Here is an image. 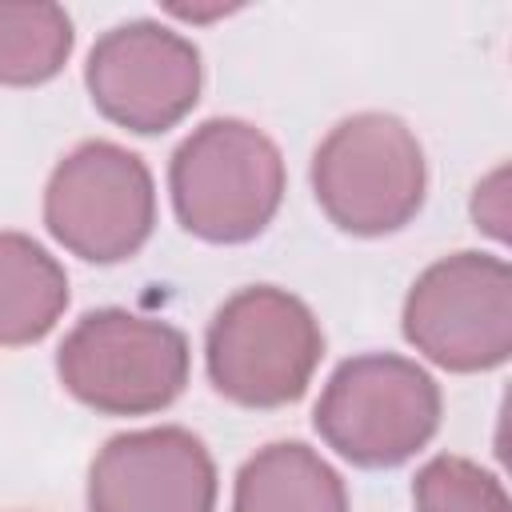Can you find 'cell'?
Here are the masks:
<instances>
[{
	"instance_id": "cell-12",
	"label": "cell",
	"mask_w": 512,
	"mask_h": 512,
	"mask_svg": "<svg viewBox=\"0 0 512 512\" xmlns=\"http://www.w3.org/2000/svg\"><path fill=\"white\" fill-rule=\"evenodd\" d=\"M72 52V20L60 4L0 0V84L52 80Z\"/></svg>"
},
{
	"instance_id": "cell-2",
	"label": "cell",
	"mask_w": 512,
	"mask_h": 512,
	"mask_svg": "<svg viewBox=\"0 0 512 512\" xmlns=\"http://www.w3.org/2000/svg\"><path fill=\"white\" fill-rule=\"evenodd\" d=\"M324 356V332L312 308L272 284L228 296L204 336L212 388L240 408H284L304 396Z\"/></svg>"
},
{
	"instance_id": "cell-8",
	"label": "cell",
	"mask_w": 512,
	"mask_h": 512,
	"mask_svg": "<svg viewBox=\"0 0 512 512\" xmlns=\"http://www.w3.org/2000/svg\"><path fill=\"white\" fill-rule=\"evenodd\" d=\"M84 84L104 120L156 136L176 128L200 100V52L168 24L128 20L92 44Z\"/></svg>"
},
{
	"instance_id": "cell-13",
	"label": "cell",
	"mask_w": 512,
	"mask_h": 512,
	"mask_svg": "<svg viewBox=\"0 0 512 512\" xmlns=\"http://www.w3.org/2000/svg\"><path fill=\"white\" fill-rule=\"evenodd\" d=\"M416 512H512L504 484L464 460V456H432L412 480Z\"/></svg>"
},
{
	"instance_id": "cell-1",
	"label": "cell",
	"mask_w": 512,
	"mask_h": 512,
	"mask_svg": "<svg viewBox=\"0 0 512 512\" xmlns=\"http://www.w3.org/2000/svg\"><path fill=\"white\" fill-rule=\"evenodd\" d=\"M176 220L208 244L260 236L284 200L280 148L248 120L212 116L192 128L168 168Z\"/></svg>"
},
{
	"instance_id": "cell-7",
	"label": "cell",
	"mask_w": 512,
	"mask_h": 512,
	"mask_svg": "<svg viewBox=\"0 0 512 512\" xmlns=\"http://www.w3.org/2000/svg\"><path fill=\"white\" fill-rule=\"evenodd\" d=\"M404 340L444 372H488L512 352V272L488 252L428 264L404 300Z\"/></svg>"
},
{
	"instance_id": "cell-9",
	"label": "cell",
	"mask_w": 512,
	"mask_h": 512,
	"mask_svg": "<svg viewBox=\"0 0 512 512\" xmlns=\"http://www.w3.org/2000/svg\"><path fill=\"white\" fill-rule=\"evenodd\" d=\"M88 512H216V464L188 428L120 432L88 468Z\"/></svg>"
},
{
	"instance_id": "cell-6",
	"label": "cell",
	"mask_w": 512,
	"mask_h": 512,
	"mask_svg": "<svg viewBox=\"0 0 512 512\" xmlns=\"http://www.w3.org/2000/svg\"><path fill=\"white\" fill-rule=\"evenodd\" d=\"M44 224L56 244L88 264L136 256L156 224L148 164L112 140H84L48 176Z\"/></svg>"
},
{
	"instance_id": "cell-5",
	"label": "cell",
	"mask_w": 512,
	"mask_h": 512,
	"mask_svg": "<svg viewBox=\"0 0 512 512\" xmlns=\"http://www.w3.org/2000/svg\"><path fill=\"white\" fill-rule=\"evenodd\" d=\"M188 340L168 320L100 308L80 316L56 352L60 384L104 416H148L188 384Z\"/></svg>"
},
{
	"instance_id": "cell-11",
	"label": "cell",
	"mask_w": 512,
	"mask_h": 512,
	"mask_svg": "<svg viewBox=\"0 0 512 512\" xmlns=\"http://www.w3.org/2000/svg\"><path fill=\"white\" fill-rule=\"evenodd\" d=\"M68 308V276L32 236L0 232V348L44 340Z\"/></svg>"
},
{
	"instance_id": "cell-10",
	"label": "cell",
	"mask_w": 512,
	"mask_h": 512,
	"mask_svg": "<svg viewBox=\"0 0 512 512\" xmlns=\"http://www.w3.org/2000/svg\"><path fill=\"white\" fill-rule=\"evenodd\" d=\"M232 512H348V492L320 452L300 440H276L236 472Z\"/></svg>"
},
{
	"instance_id": "cell-4",
	"label": "cell",
	"mask_w": 512,
	"mask_h": 512,
	"mask_svg": "<svg viewBox=\"0 0 512 512\" xmlns=\"http://www.w3.org/2000/svg\"><path fill=\"white\" fill-rule=\"evenodd\" d=\"M428 188L424 148L400 116L356 112L340 120L312 156V192L324 216L352 236L404 228Z\"/></svg>"
},
{
	"instance_id": "cell-3",
	"label": "cell",
	"mask_w": 512,
	"mask_h": 512,
	"mask_svg": "<svg viewBox=\"0 0 512 512\" xmlns=\"http://www.w3.org/2000/svg\"><path fill=\"white\" fill-rule=\"evenodd\" d=\"M312 424L348 464L396 468L436 436L440 384L408 356L364 352L328 376Z\"/></svg>"
},
{
	"instance_id": "cell-14",
	"label": "cell",
	"mask_w": 512,
	"mask_h": 512,
	"mask_svg": "<svg viewBox=\"0 0 512 512\" xmlns=\"http://www.w3.org/2000/svg\"><path fill=\"white\" fill-rule=\"evenodd\" d=\"M504 168H496L484 184H476V196H472V216H476V228L484 224L496 240H504V224H508V196H504Z\"/></svg>"
}]
</instances>
